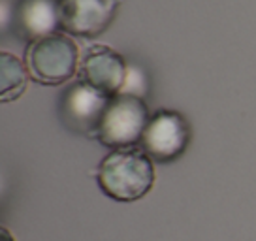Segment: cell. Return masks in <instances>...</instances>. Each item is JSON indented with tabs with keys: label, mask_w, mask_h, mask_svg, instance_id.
<instances>
[{
	"label": "cell",
	"mask_w": 256,
	"mask_h": 241,
	"mask_svg": "<svg viewBox=\"0 0 256 241\" xmlns=\"http://www.w3.org/2000/svg\"><path fill=\"white\" fill-rule=\"evenodd\" d=\"M98 186L108 198L117 202H136L151 192L154 185V166L144 149H115L98 166Z\"/></svg>",
	"instance_id": "cell-1"
},
{
	"label": "cell",
	"mask_w": 256,
	"mask_h": 241,
	"mask_svg": "<svg viewBox=\"0 0 256 241\" xmlns=\"http://www.w3.org/2000/svg\"><path fill=\"white\" fill-rule=\"evenodd\" d=\"M81 53L70 34L53 32L28 44L24 64L42 85H62L80 72Z\"/></svg>",
	"instance_id": "cell-2"
},
{
	"label": "cell",
	"mask_w": 256,
	"mask_h": 241,
	"mask_svg": "<svg viewBox=\"0 0 256 241\" xmlns=\"http://www.w3.org/2000/svg\"><path fill=\"white\" fill-rule=\"evenodd\" d=\"M149 122V112L144 98L120 92L112 98L96 138L110 149L138 147Z\"/></svg>",
	"instance_id": "cell-3"
},
{
	"label": "cell",
	"mask_w": 256,
	"mask_h": 241,
	"mask_svg": "<svg viewBox=\"0 0 256 241\" xmlns=\"http://www.w3.org/2000/svg\"><path fill=\"white\" fill-rule=\"evenodd\" d=\"M190 144V126L183 115L176 112L154 113L142 136L140 147L154 162H172L181 156L186 145Z\"/></svg>",
	"instance_id": "cell-4"
},
{
	"label": "cell",
	"mask_w": 256,
	"mask_h": 241,
	"mask_svg": "<svg viewBox=\"0 0 256 241\" xmlns=\"http://www.w3.org/2000/svg\"><path fill=\"white\" fill-rule=\"evenodd\" d=\"M112 98L85 81L74 83L62 98V119L66 126L78 134L96 136Z\"/></svg>",
	"instance_id": "cell-5"
},
{
	"label": "cell",
	"mask_w": 256,
	"mask_h": 241,
	"mask_svg": "<svg viewBox=\"0 0 256 241\" xmlns=\"http://www.w3.org/2000/svg\"><path fill=\"white\" fill-rule=\"evenodd\" d=\"M119 0H60V30L78 38L100 36L112 24Z\"/></svg>",
	"instance_id": "cell-6"
},
{
	"label": "cell",
	"mask_w": 256,
	"mask_h": 241,
	"mask_svg": "<svg viewBox=\"0 0 256 241\" xmlns=\"http://www.w3.org/2000/svg\"><path fill=\"white\" fill-rule=\"evenodd\" d=\"M128 64L120 53L104 44H94L81 53L80 81L96 87L110 96H117L126 81Z\"/></svg>",
	"instance_id": "cell-7"
},
{
	"label": "cell",
	"mask_w": 256,
	"mask_h": 241,
	"mask_svg": "<svg viewBox=\"0 0 256 241\" xmlns=\"http://www.w3.org/2000/svg\"><path fill=\"white\" fill-rule=\"evenodd\" d=\"M60 0H21L17 6V23L28 42L44 38L60 28Z\"/></svg>",
	"instance_id": "cell-8"
},
{
	"label": "cell",
	"mask_w": 256,
	"mask_h": 241,
	"mask_svg": "<svg viewBox=\"0 0 256 241\" xmlns=\"http://www.w3.org/2000/svg\"><path fill=\"white\" fill-rule=\"evenodd\" d=\"M28 68L14 53H0V98L2 102H14L23 94L28 85Z\"/></svg>",
	"instance_id": "cell-9"
},
{
	"label": "cell",
	"mask_w": 256,
	"mask_h": 241,
	"mask_svg": "<svg viewBox=\"0 0 256 241\" xmlns=\"http://www.w3.org/2000/svg\"><path fill=\"white\" fill-rule=\"evenodd\" d=\"M145 87H147V85H145L144 70L134 64H128L126 81H124V87H122L120 92H124V94H134V96H144Z\"/></svg>",
	"instance_id": "cell-10"
},
{
	"label": "cell",
	"mask_w": 256,
	"mask_h": 241,
	"mask_svg": "<svg viewBox=\"0 0 256 241\" xmlns=\"http://www.w3.org/2000/svg\"><path fill=\"white\" fill-rule=\"evenodd\" d=\"M8 24V4L6 0H2V28H6Z\"/></svg>",
	"instance_id": "cell-11"
},
{
	"label": "cell",
	"mask_w": 256,
	"mask_h": 241,
	"mask_svg": "<svg viewBox=\"0 0 256 241\" xmlns=\"http://www.w3.org/2000/svg\"><path fill=\"white\" fill-rule=\"evenodd\" d=\"M2 241H14V240H12V236L8 234V230H6V228H2Z\"/></svg>",
	"instance_id": "cell-12"
}]
</instances>
